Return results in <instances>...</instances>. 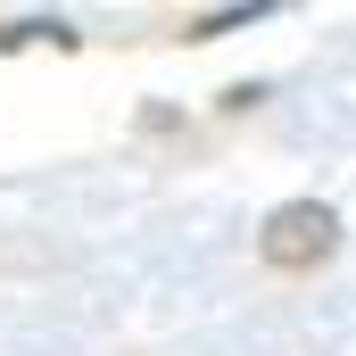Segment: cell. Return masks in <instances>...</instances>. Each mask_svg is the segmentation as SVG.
Segmentation results:
<instances>
[{
    "instance_id": "6da1fadb",
    "label": "cell",
    "mask_w": 356,
    "mask_h": 356,
    "mask_svg": "<svg viewBox=\"0 0 356 356\" xmlns=\"http://www.w3.org/2000/svg\"><path fill=\"white\" fill-rule=\"evenodd\" d=\"M332 249H340V216L323 199H282L266 216V232H257V257L273 273H315Z\"/></svg>"
},
{
    "instance_id": "7a4b0ae2",
    "label": "cell",
    "mask_w": 356,
    "mask_h": 356,
    "mask_svg": "<svg viewBox=\"0 0 356 356\" xmlns=\"http://www.w3.org/2000/svg\"><path fill=\"white\" fill-rule=\"evenodd\" d=\"M25 42H58V50H75V33H67L58 17H17V25H0V50H25Z\"/></svg>"
}]
</instances>
